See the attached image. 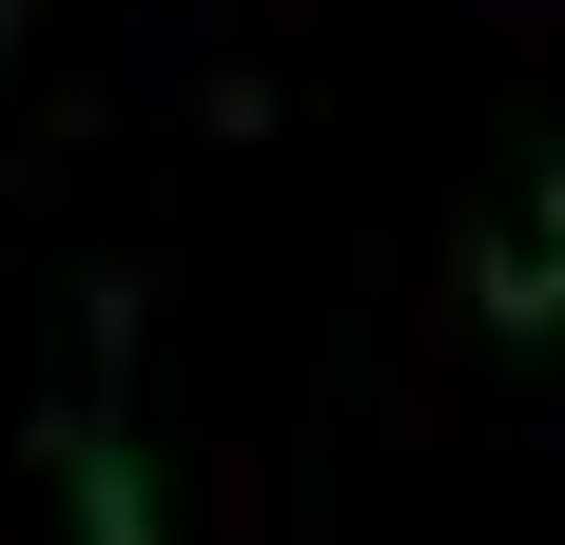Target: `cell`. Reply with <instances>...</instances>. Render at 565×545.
<instances>
[{
    "label": "cell",
    "mask_w": 565,
    "mask_h": 545,
    "mask_svg": "<svg viewBox=\"0 0 565 545\" xmlns=\"http://www.w3.org/2000/svg\"><path fill=\"white\" fill-rule=\"evenodd\" d=\"M58 506H78V545H175V506H157V448L117 429V409H58Z\"/></svg>",
    "instance_id": "1"
},
{
    "label": "cell",
    "mask_w": 565,
    "mask_h": 545,
    "mask_svg": "<svg viewBox=\"0 0 565 545\" xmlns=\"http://www.w3.org/2000/svg\"><path fill=\"white\" fill-rule=\"evenodd\" d=\"M526 254H546V272H565V157H546V175H526Z\"/></svg>",
    "instance_id": "3"
},
{
    "label": "cell",
    "mask_w": 565,
    "mask_h": 545,
    "mask_svg": "<svg viewBox=\"0 0 565 545\" xmlns=\"http://www.w3.org/2000/svg\"><path fill=\"white\" fill-rule=\"evenodd\" d=\"M449 272H468V312L508 331V351H565V272H546V254H526V234H508V215H468V234H449Z\"/></svg>",
    "instance_id": "2"
}]
</instances>
